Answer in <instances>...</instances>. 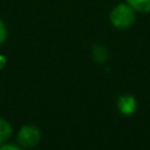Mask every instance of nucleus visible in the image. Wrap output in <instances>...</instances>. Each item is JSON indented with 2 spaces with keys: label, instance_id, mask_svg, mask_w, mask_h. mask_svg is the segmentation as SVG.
Wrapping results in <instances>:
<instances>
[{
  "label": "nucleus",
  "instance_id": "20e7f679",
  "mask_svg": "<svg viewBox=\"0 0 150 150\" xmlns=\"http://www.w3.org/2000/svg\"><path fill=\"white\" fill-rule=\"evenodd\" d=\"M12 125L7 121L5 119L0 117V145L5 144L12 136Z\"/></svg>",
  "mask_w": 150,
  "mask_h": 150
},
{
  "label": "nucleus",
  "instance_id": "0eeeda50",
  "mask_svg": "<svg viewBox=\"0 0 150 150\" xmlns=\"http://www.w3.org/2000/svg\"><path fill=\"white\" fill-rule=\"evenodd\" d=\"M7 36H8V30H7V25L0 18V45H3L7 40Z\"/></svg>",
  "mask_w": 150,
  "mask_h": 150
},
{
  "label": "nucleus",
  "instance_id": "f03ea898",
  "mask_svg": "<svg viewBox=\"0 0 150 150\" xmlns=\"http://www.w3.org/2000/svg\"><path fill=\"white\" fill-rule=\"evenodd\" d=\"M41 141V130L36 125H24L17 132V142L21 148L30 149Z\"/></svg>",
  "mask_w": 150,
  "mask_h": 150
},
{
  "label": "nucleus",
  "instance_id": "39448f33",
  "mask_svg": "<svg viewBox=\"0 0 150 150\" xmlns=\"http://www.w3.org/2000/svg\"><path fill=\"white\" fill-rule=\"evenodd\" d=\"M136 12L148 13L150 12V0H125Z\"/></svg>",
  "mask_w": 150,
  "mask_h": 150
},
{
  "label": "nucleus",
  "instance_id": "1a4fd4ad",
  "mask_svg": "<svg viewBox=\"0 0 150 150\" xmlns=\"http://www.w3.org/2000/svg\"><path fill=\"white\" fill-rule=\"evenodd\" d=\"M5 62H7V61H5V57L4 55H0V70L5 66Z\"/></svg>",
  "mask_w": 150,
  "mask_h": 150
},
{
  "label": "nucleus",
  "instance_id": "f257e3e1",
  "mask_svg": "<svg viewBox=\"0 0 150 150\" xmlns=\"http://www.w3.org/2000/svg\"><path fill=\"white\" fill-rule=\"evenodd\" d=\"M109 21L116 29H128L136 21V11L127 1L120 3L109 12Z\"/></svg>",
  "mask_w": 150,
  "mask_h": 150
},
{
  "label": "nucleus",
  "instance_id": "6e6552de",
  "mask_svg": "<svg viewBox=\"0 0 150 150\" xmlns=\"http://www.w3.org/2000/svg\"><path fill=\"white\" fill-rule=\"evenodd\" d=\"M0 150H23L20 145H15V144H1Z\"/></svg>",
  "mask_w": 150,
  "mask_h": 150
},
{
  "label": "nucleus",
  "instance_id": "423d86ee",
  "mask_svg": "<svg viewBox=\"0 0 150 150\" xmlns=\"http://www.w3.org/2000/svg\"><path fill=\"white\" fill-rule=\"evenodd\" d=\"M92 58L95 62L101 63V62H105L108 59V52L104 46L101 45H95L92 47Z\"/></svg>",
  "mask_w": 150,
  "mask_h": 150
},
{
  "label": "nucleus",
  "instance_id": "7ed1b4c3",
  "mask_svg": "<svg viewBox=\"0 0 150 150\" xmlns=\"http://www.w3.org/2000/svg\"><path fill=\"white\" fill-rule=\"evenodd\" d=\"M117 108L125 116H130L134 113L136 108H137V100L133 95H121L117 99Z\"/></svg>",
  "mask_w": 150,
  "mask_h": 150
}]
</instances>
